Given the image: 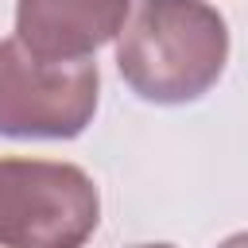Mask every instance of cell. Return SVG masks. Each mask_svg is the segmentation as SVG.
<instances>
[{
  "instance_id": "6da1fadb",
  "label": "cell",
  "mask_w": 248,
  "mask_h": 248,
  "mask_svg": "<svg viewBox=\"0 0 248 248\" xmlns=\"http://www.w3.org/2000/svg\"><path fill=\"white\" fill-rule=\"evenodd\" d=\"M225 62L229 23L205 0H140L116 35V70L147 105L202 101Z\"/></svg>"
},
{
  "instance_id": "7a4b0ae2",
  "label": "cell",
  "mask_w": 248,
  "mask_h": 248,
  "mask_svg": "<svg viewBox=\"0 0 248 248\" xmlns=\"http://www.w3.org/2000/svg\"><path fill=\"white\" fill-rule=\"evenodd\" d=\"M97 225L101 194L78 163L0 155V248H85Z\"/></svg>"
},
{
  "instance_id": "3957f363",
  "label": "cell",
  "mask_w": 248,
  "mask_h": 248,
  "mask_svg": "<svg viewBox=\"0 0 248 248\" xmlns=\"http://www.w3.org/2000/svg\"><path fill=\"white\" fill-rule=\"evenodd\" d=\"M97 101V62H43L16 35L0 39V136L74 140L93 124Z\"/></svg>"
},
{
  "instance_id": "277c9868",
  "label": "cell",
  "mask_w": 248,
  "mask_h": 248,
  "mask_svg": "<svg viewBox=\"0 0 248 248\" xmlns=\"http://www.w3.org/2000/svg\"><path fill=\"white\" fill-rule=\"evenodd\" d=\"M132 0H16V39L43 62H85L128 23Z\"/></svg>"
},
{
  "instance_id": "5b68a950",
  "label": "cell",
  "mask_w": 248,
  "mask_h": 248,
  "mask_svg": "<svg viewBox=\"0 0 248 248\" xmlns=\"http://www.w3.org/2000/svg\"><path fill=\"white\" fill-rule=\"evenodd\" d=\"M217 248H248V232H232V236H225Z\"/></svg>"
},
{
  "instance_id": "8992f818",
  "label": "cell",
  "mask_w": 248,
  "mask_h": 248,
  "mask_svg": "<svg viewBox=\"0 0 248 248\" xmlns=\"http://www.w3.org/2000/svg\"><path fill=\"white\" fill-rule=\"evenodd\" d=\"M132 248H174V244H132Z\"/></svg>"
}]
</instances>
